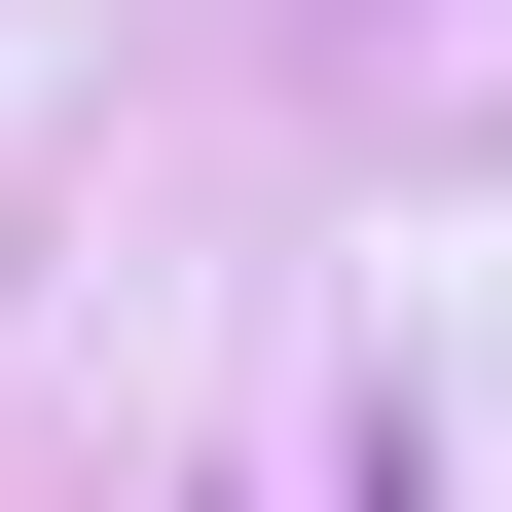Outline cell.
I'll list each match as a JSON object with an SVG mask.
<instances>
[{
    "label": "cell",
    "mask_w": 512,
    "mask_h": 512,
    "mask_svg": "<svg viewBox=\"0 0 512 512\" xmlns=\"http://www.w3.org/2000/svg\"><path fill=\"white\" fill-rule=\"evenodd\" d=\"M366 512H403V476H366Z\"/></svg>",
    "instance_id": "obj_1"
}]
</instances>
